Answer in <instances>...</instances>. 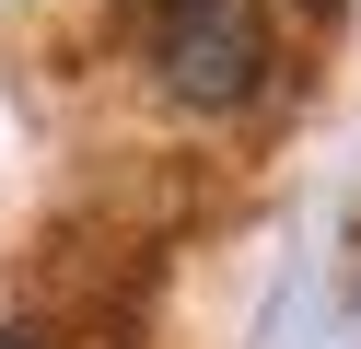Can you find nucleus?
Instances as JSON below:
<instances>
[{
    "label": "nucleus",
    "instance_id": "obj_1",
    "mask_svg": "<svg viewBox=\"0 0 361 349\" xmlns=\"http://www.w3.org/2000/svg\"><path fill=\"white\" fill-rule=\"evenodd\" d=\"M152 82H164L175 105H198V116L245 105V93L268 82V12L257 0H164V23H152Z\"/></svg>",
    "mask_w": 361,
    "mask_h": 349
},
{
    "label": "nucleus",
    "instance_id": "obj_2",
    "mask_svg": "<svg viewBox=\"0 0 361 349\" xmlns=\"http://www.w3.org/2000/svg\"><path fill=\"white\" fill-rule=\"evenodd\" d=\"M0 349H47V338H35V326H0Z\"/></svg>",
    "mask_w": 361,
    "mask_h": 349
}]
</instances>
